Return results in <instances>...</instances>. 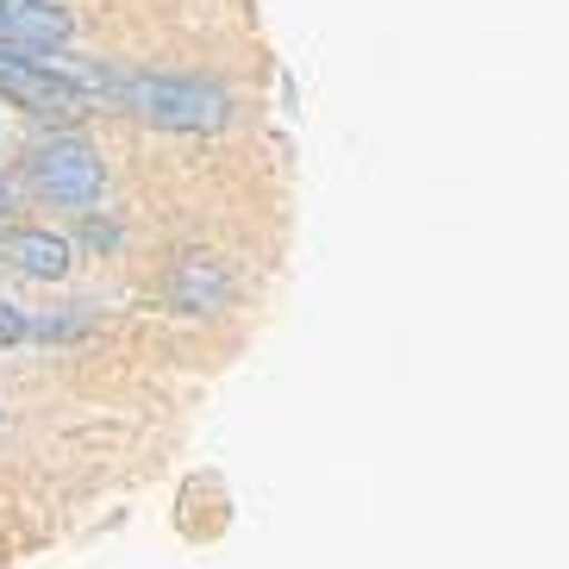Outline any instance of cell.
I'll list each match as a JSON object with an SVG mask.
<instances>
[{
  "label": "cell",
  "instance_id": "obj_7",
  "mask_svg": "<svg viewBox=\"0 0 569 569\" xmlns=\"http://www.w3.org/2000/svg\"><path fill=\"white\" fill-rule=\"evenodd\" d=\"M13 213V182H7V176H0V219Z\"/></svg>",
  "mask_w": 569,
  "mask_h": 569
},
{
  "label": "cell",
  "instance_id": "obj_1",
  "mask_svg": "<svg viewBox=\"0 0 569 569\" xmlns=\"http://www.w3.org/2000/svg\"><path fill=\"white\" fill-rule=\"evenodd\" d=\"M107 101L163 132H219L232 119V101L219 88L188 76H107Z\"/></svg>",
  "mask_w": 569,
  "mask_h": 569
},
{
  "label": "cell",
  "instance_id": "obj_6",
  "mask_svg": "<svg viewBox=\"0 0 569 569\" xmlns=\"http://www.w3.org/2000/svg\"><path fill=\"white\" fill-rule=\"evenodd\" d=\"M32 332V319L19 313L13 301H0V345H19V338Z\"/></svg>",
  "mask_w": 569,
  "mask_h": 569
},
{
  "label": "cell",
  "instance_id": "obj_4",
  "mask_svg": "<svg viewBox=\"0 0 569 569\" xmlns=\"http://www.w3.org/2000/svg\"><path fill=\"white\" fill-rule=\"evenodd\" d=\"M226 295H232V276H226L219 257H207V251L176 257V269H169V301L182 307V313H213V307H226Z\"/></svg>",
  "mask_w": 569,
  "mask_h": 569
},
{
  "label": "cell",
  "instance_id": "obj_5",
  "mask_svg": "<svg viewBox=\"0 0 569 569\" xmlns=\"http://www.w3.org/2000/svg\"><path fill=\"white\" fill-rule=\"evenodd\" d=\"M0 251L13 257L26 276H38V282H57V276H69V263H76L69 238L63 232H44V226H19V232H7Z\"/></svg>",
  "mask_w": 569,
  "mask_h": 569
},
{
  "label": "cell",
  "instance_id": "obj_3",
  "mask_svg": "<svg viewBox=\"0 0 569 569\" xmlns=\"http://www.w3.org/2000/svg\"><path fill=\"white\" fill-rule=\"evenodd\" d=\"M0 101H13L19 113H32V119H82L88 94L63 76V63L51 57H13V51H0Z\"/></svg>",
  "mask_w": 569,
  "mask_h": 569
},
{
  "label": "cell",
  "instance_id": "obj_2",
  "mask_svg": "<svg viewBox=\"0 0 569 569\" xmlns=\"http://www.w3.org/2000/svg\"><path fill=\"white\" fill-rule=\"evenodd\" d=\"M26 176H32V188L51 207H76V213H88V207L101 201V188H107L101 151H94L88 138H76V132L38 138L32 151H26Z\"/></svg>",
  "mask_w": 569,
  "mask_h": 569
}]
</instances>
